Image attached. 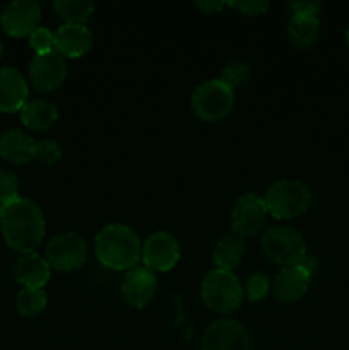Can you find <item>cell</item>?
<instances>
[{
	"label": "cell",
	"instance_id": "1",
	"mask_svg": "<svg viewBox=\"0 0 349 350\" xmlns=\"http://www.w3.org/2000/svg\"><path fill=\"white\" fill-rule=\"evenodd\" d=\"M0 228L7 246L14 252L34 253L44 238L43 212L33 200L19 197L2 207Z\"/></svg>",
	"mask_w": 349,
	"mask_h": 350
},
{
	"label": "cell",
	"instance_id": "2",
	"mask_svg": "<svg viewBox=\"0 0 349 350\" xmlns=\"http://www.w3.org/2000/svg\"><path fill=\"white\" fill-rule=\"evenodd\" d=\"M96 256L112 270H130L142 256V245L133 229L109 224L98 232L94 241Z\"/></svg>",
	"mask_w": 349,
	"mask_h": 350
},
{
	"label": "cell",
	"instance_id": "3",
	"mask_svg": "<svg viewBox=\"0 0 349 350\" xmlns=\"http://www.w3.org/2000/svg\"><path fill=\"white\" fill-rule=\"evenodd\" d=\"M202 301L216 313H235L242 306L243 287L233 272L214 269L202 280Z\"/></svg>",
	"mask_w": 349,
	"mask_h": 350
},
{
	"label": "cell",
	"instance_id": "4",
	"mask_svg": "<svg viewBox=\"0 0 349 350\" xmlns=\"http://www.w3.org/2000/svg\"><path fill=\"white\" fill-rule=\"evenodd\" d=\"M266 205L276 219H294L305 214L311 204V191L298 180H279L266 193Z\"/></svg>",
	"mask_w": 349,
	"mask_h": 350
},
{
	"label": "cell",
	"instance_id": "5",
	"mask_svg": "<svg viewBox=\"0 0 349 350\" xmlns=\"http://www.w3.org/2000/svg\"><path fill=\"white\" fill-rule=\"evenodd\" d=\"M262 250L269 260L284 267L300 265L307 256V245L300 231L289 226H272L262 236Z\"/></svg>",
	"mask_w": 349,
	"mask_h": 350
},
{
	"label": "cell",
	"instance_id": "6",
	"mask_svg": "<svg viewBox=\"0 0 349 350\" xmlns=\"http://www.w3.org/2000/svg\"><path fill=\"white\" fill-rule=\"evenodd\" d=\"M235 92L219 79L204 82L192 94V109L202 122H219L231 113Z\"/></svg>",
	"mask_w": 349,
	"mask_h": 350
},
{
	"label": "cell",
	"instance_id": "7",
	"mask_svg": "<svg viewBox=\"0 0 349 350\" xmlns=\"http://www.w3.org/2000/svg\"><path fill=\"white\" fill-rule=\"evenodd\" d=\"M88 260V243L75 232H60L48 241L47 262L58 272H72Z\"/></svg>",
	"mask_w": 349,
	"mask_h": 350
},
{
	"label": "cell",
	"instance_id": "8",
	"mask_svg": "<svg viewBox=\"0 0 349 350\" xmlns=\"http://www.w3.org/2000/svg\"><path fill=\"white\" fill-rule=\"evenodd\" d=\"M201 350H252L243 325L235 320H216L202 335Z\"/></svg>",
	"mask_w": 349,
	"mask_h": 350
},
{
	"label": "cell",
	"instance_id": "9",
	"mask_svg": "<svg viewBox=\"0 0 349 350\" xmlns=\"http://www.w3.org/2000/svg\"><path fill=\"white\" fill-rule=\"evenodd\" d=\"M142 260L153 272H168L180 260V243L171 232H154L142 245Z\"/></svg>",
	"mask_w": 349,
	"mask_h": 350
},
{
	"label": "cell",
	"instance_id": "10",
	"mask_svg": "<svg viewBox=\"0 0 349 350\" xmlns=\"http://www.w3.org/2000/svg\"><path fill=\"white\" fill-rule=\"evenodd\" d=\"M267 211L266 200L255 193H246L238 198L231 214L233 232L242 239L257 234L266 222Z\"/></svg>",
	"mask_w": 349,
	"mask_h": 350
},
{
	"label": "cell",
	"instance_id": "11",
	"mask_svg": "<svg viewBox=\"0 0 349 350\" xmlns=\"http://www.w3.org/2000/svg\"><path fill=\"white\" fill-rule=\"evenodd\" d=\"M65 77H67V64H65V58L57 51L36 55L31 60L29 81L38 91H55L64 84Z\"/></svg>",
	"mask_w": 349,
	"mask_h": 350
},
{
	"label": "cell",
	"instance_id": "12",
	"mask_svg": "<svg viewBox=\"0 0 349 350\" xmlns=\"http://www.w3.org/2000/svg\"><path fill=\"white\" fill-rule=\"evenodd\" d=\"M157 280L153 270L147 267H133L127 270L122 280V297L129 306L144 308L156 296Z\"/></svg>",
	"mask_w": 349,
	"mask_h": 350
},
{
	"label": "cell",
	"instance_id": "13",
	"mask_svg": "<svg viewBox=\"0 0 349 350\" xmlns=\"http://www.w3.org/2000/svg\"><path fill=\"white\" fill-rule=\"evenodd\" d=\"M2 26L10 36H26L34 29L41 19V9L33 0H16L10 2L2 12Z\"/></svg>",
	"mask_w": 349,
	"mask_h": 350
},
{
	"label": "cell",
	"instance_id": "14",
	"mask_svg": "<svg viewBox=\"0 0 349 350\" xmlns=\"http://www.w3.org/2000/svg\"><path fill=\"white\" fill-rule=\"evenodd\" d=\"M311 282V273L301 265L284 267L270 284L272 296L279 303H294L301 299Z\"/></svg>",
	"mask_w": 349,
	"mask_h": 350
},
{
	"label": "cell",
	"instance_id": "15",
	"mask_svg": "<svg viewBox=\"0 0 349 350\" xmlns=\"http://www.w3.org/2000/svg\"><path fill=\"white\" fill-rule=\"evenodd\" d=\"M55 51L62 57L79 58L92 46V34L82 24H64L53 34Z\"/></svg>",
	"mask_w": 349,
	"mask_h": 350
},
{
	"label": "cell",
	"instance_id": "16",
	"mask_svg": "<svg viewBox=\"0 0 349 350\" xmlns=\"http://www.w3.org/2000/svg\"><path fill=\"white\" fill-rule=\"evenodd\" d=\"M27 84L23 74L14 67L0 68V111L12 113L27 101Z\"/></svg>",
	"mask_w": 349,
	"mask_h": 350
},
{
	"label": "cell",
	"instance_id": "17",
	"mask_svg": "<svg viewBox=\"0 0 349 350\" xmlns=\"http://www.w3.org/2000/svg\"><path fill=\"white\" fill-rule=\"evenodd\" d=\"M12 273L26 289H41L50 279V265L36 253H26L14 263Z\"/></svg>",
	"mask_w": 349,
	"mask_h": 350
},
{
	"label": "cell",
	"instance_id": "18",
	"mask_svg": "<svg viewBox=\"0 0 349 350\" xmlns=\"http://www.w3.org/2000/svg\"><path fill=\"white\" fill-rule=\"evenodd\" d=\"M34 142L19 129H9L0 135V156L14 164H27L33 159Z\"/></svg>",
	"mask_w": 349,
	"mask_h": 350
},
{
	"label": "cell",
	"instance_id": "19",
	"mask_svg": "<svg viewBox=\"0 0 349 350\" xmlns=\"http://www.w3.org/2000/svg\"><path fill=\"white\" fill-rule=\"evenodd\" d=\"M320 33V21L315 14H291L287 34L298 50H310Z\"/></svg>",
	"mask_w": 349,
	"mask_h": 350
},
{
	"label": "cell",
	"instance_id": "20",
	"mask_svg": "<svg viewBox=\"0 0 349 350\" xmlns=\"http://www.w3.org/2000/svg\"><path fill=\"white\" fill-rule=\"evenodd\" d=\"M58 118L57 106L43 99H31L21 108V120L24 125L36 132H44L55 125Z\"/></svg>",
	"mask_w": 349,
	"mask_h": 350
},
{
	"label": "cell",
	"instance_id": "21",
	"mask_svg": "<svg viewBox=\"0 0 349 350\" xmlns=\"http://www.w3.org/2000/svg\"><path fill=\"white\" fill-rule=\"evenodd\" d=\"M243 255H245V243L240 236L228 234L222 236L214 248V265L216 269L231 272L240 265Z\"/></svg>",
	"mask_w": 349,
	"mask_h": 350
},
{
	"label": "cell",
	"instance_id": "22",
	"mask_svg": "<svg viewBox=\"0 0 349 350\" xmlns=\"http://www.w3.org/2000/svg\"><path fill=\"white\" fill-rule=\"evenodd\" d=\"M55 12L65 24H82L94 12V5L89 0H55L53 2Z\"/></svg>",
	"mask_w": 349,
	"mask_h": 350
},
{
	"label": "cell",
	"instance_id": "23",
	"mask_svg": "<svg viewBox=\"0 0 349 350\" xmlns=\"http://www.w3.org/2000/svg\"><path fill=\"white\" fill-rule=\"evenodd\" d=\"M16 304L23 317H38L47 308V294L43 289H23Z\"/></svg>",
	"mask_w": 349,
	"mask_h": 350
},
{
	"label": "cell",
	"instance_id": "24",
	"mask_svg": "<svg viewBox=\"0 0 349 350\" xmlns=\"http://www.w3.org/2000/svg\"><path fill=\"white\" fill-rule=\"evenodd\" d=\"M250 79V68L248 64L243 60H235V62H229L221 72V77L219 81L224 82L228 88H231L235 91L236 88H242L248 82Z\"/></svg>",
	"mask_w": 349,
	"mask_h": 350
},
{
	"label": "cell",
	"instance_id": "25",
	"mask_svg": "<svg viewBox=\"0 0 349 350\" xmlns=\"http://www.w3.org/2000/svg\"><path fill=\"white\" fill-rule=\"evenodd\" d=\"M60 157L62 149L53 140H40V142H34L33 159L38 161V163L44 164V166H53Z\"/></svg>",
	"mask_w": 349,
	"mask_h": 350
},
{
	"label": "cell",
	"instance_id": "26",
	"mask_svg": "<svg viewBox=\"0 0 349 350\" xmlns=\"http://www.w3.org/2000/svg\"><path fill=\"white\" fill-rule=\"evenodd\" d=\"M19 193V180L16 174L9 170L0 167V205H7L12 200H16Z\"/></svg>",
	"mask_w": 349,
	"mask_h": 350
},
{
	"label": "cell",
	"instance_id": "27",
	"mask_svg": "<svg viewBox=\"0 0 349 350\" xmlns=\"http://www.w3.org/2000/svg\"><path fill=\"white\" fill-rule=\"evenodd\" d=\"M269 291H270V280L266 273H260V272L253 273V275H250L248 280H246V286H245L246 297H248L250 301H253V303L262 301L263 297L269 294Z\"/></svg>",
	"mask_w": 349,
	"mask_h": 350
},
{
	"label": "cell",
	"instance_id": "28",
	"mask_svg": "<svg viewBox=\"0 0 349 350\" xmlns=\"http://www.w3.org/2000/svg\"><path fill=\"white\" fill-rule=\"evenodd\" d=\"M29 44L36 55H44L55 51V38L47 27H38L29 34Z\"/></svg>",
	"mask_w": 349,
	"mask_h": 350
},
{
	"label": "cell",
	"instance_id": "29",
	"mask_svg": "<svg viewBox=\"0 0 349 350\" xmlns=\"http://www.w3.org/2000/svg\"><path fill=\"white\" fill-rule=\"evenodd\" d=\"M228 7H235V9H238L240 14H245V16H259V14H263L269 9V2H263V0H257V2H228Z\"/></svg>",
	"mask_w": 349,
	"mask_h": 350
},
{
	"label": "cell",
	"instance_id": "30",
	"mask_svg": "<svg viewBox=\"0 0 349 350\" xmlns=\"http://www.w3.org/2000/svg\"><path fill=\"white\" fill-rule=\"evenodd\" d=\"M291 14H315L318 16V12L322 10V5L313 0H300V2H291L289 5Z\"/></svg>",
	"mask_w": 349,
	"mask_h": 350
},
{
	"label": "cell",
	"instance_id": "31",
	"mask_svg": "<svg viewBox=\"0 0 349 350\" xmlns=\"http://www.w3.org/2000/svg\"><path fill=\"white\" fill-rule=\"evenodd\" d=\"M195 5H197L201 10H204V12L214 14V12H219L222 7L228 5V2H197Z\"/></svg>",
	"mask_w": 349,
	"mask_h": 350
},
{
	"label": "cell",
	"instance_id": "32",
	"mask_svg": "<svg viewBox=\"0 0 349 350\" xmlns=\"http://www.w3.org/2000/svg\"><path fill=\"white\" fill-rule=\"evenodd\" d=\"M346 41H348V44H349V29L346 31Z\"/></svg>",
	"mask_w": 349,
	"mask_h": 350
},
{
	"label": "cell",
	"instance_id": "33",
	"mask_svg": "<svg viewBox=\"0 0 349 350\" xmlns=\"http://www.w3.org/2000/svg\"><path fill=\"white\" fill-rule=\"evenodd\" d=\"M2 51H3V48H2V41H0V58H2Z\"/></svg>",
	"mask_w": 349,
	"mask_h": 350
},
{
	"label": "cell",
	"instance_id": "34",
	"mask_svg": "<svg viewBox=\"0 0 349 350\" xmlns=\"http://www.w3.org/2000/svg\"><path fill=\"white\" fill-rule=\"evenodd\" d=\"M0 219H2V205H0Z\"/></svg>",
	"mask_w": 349,
	"mask_h": 350
}]
</instances>
